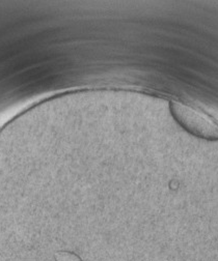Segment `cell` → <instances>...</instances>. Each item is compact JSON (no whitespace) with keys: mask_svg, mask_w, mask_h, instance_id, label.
Returning a JSON list of instances; mask_svg holds the SVG:
<instances>
[{"mask_svg":"<svg viewBox=\"0 0 218 261\" xmlns=\"http://www.w3.org/2000/svg\"><path fill=\"white\" fill-rule=\"evenodd\" d=\"M175 119L188 132L207 139L218 138V127L205 114L180 103H173L171 106Z\"/></svg>","mask_w":218,"mask_h":261,"instance_id":"6da1fadb","label":"cell"}]
</instances>
